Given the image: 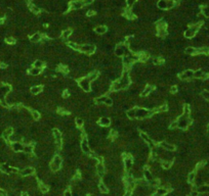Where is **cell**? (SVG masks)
Listing matches in <instances>:
<instances>
[{
	"label": "cell",
	"mask_w": 209,
	"mask_h": 196,
	"mask_svg": "<svg viewBox=\"0 0 209 196\" xmlns=\"http://www.w3.org/2000/svg\"><path fill=\"white\" fill-rule=\"evenodd\" d=\"M86 14H87V16H94L97 14V12L94 11V10H92V9H89Z\"/></svg>",
	"instance_id": "obj_51"
},
{
	"label": "cell",
	"mask_w": 209,
	"mask_h": 196,
	"mask_svg": "<svg viewBox=\"0 0 209 196\" xmlns=\"http://www.w3.org/2000/svg\"><path fill=\"white\" fill-rule=\"evenodd\" d=\"M72 36V30L71 29H67V30H65L63 33H61V39L64 40V41H68L69 40V38Z\"/></svg>",
	"instance_id": "obj_19"
},
{
	"label": "cell",
	"mask_w": 209,
	"mask_h": 196,
	"mask_svg": "<svg viewBox=\"0 0 209 196\" xmlns=\"http://www.w3.org/2000/svg\"><path fill=\"white\" fill-rule=\"evenodd\" d=\"M160 146L162 147L163 149H165V150H167V151H174L175 150V146L173 145V144H169V143H167V142H165V141H163V142H161L160 143Z\"/></svg>",
	"instance_id": "obj_15"
},
{
	"label": "cell",
	"mask_w": 209,
	"mask_h": 196,
	"mask_svg": "<svg viewBox=\"0 0 209 196\" xmlns=\"http://www.w3.org/2000/svg\"><path fill=\"white\" fill-rule=\"evenodd\" d=\"M29 8H30V10L33 12L34 14H39V13L41 12V8H40L38 5L34 4V3L29 4Z\"/></svg>",
	"instance_id": "obj_22"
},
{
	"label": "cell",
	"mask_w": 209,
	"mask_h": 196,
	"mask_svg": "<svg viewBox=\"0 0 209 196\" xmlns=\"http://www.w3.org/2000/svg\"><path fill=\"white\" fill-rule=\"evenodd\" d=\"M98 124L100 127H103V128H108L111 125L110 118H108V117H101V118L98 120Z\"/></svg>",
	"instance_id": "obj_13"
},
{
	"label": "cell",
	"mask_w": 209,
	"mask_h": 196,
	"mask_svg": "<svg viewBox=\"0 0 209 196\" xmlns=\"http://www.w3.org/2000/svg\"><path fill=\"white\" fill-rule=\"evenodd\" d=\"M23 196H28V195H27V194H26V193H24V194H23Z\"/></svg>",
	"instance_id": "obj_56"
},
{
	"label": "cell",
	"mask_w": 209,
	"mask_h": 196,
	"mask_svg": "<svg viewBox=\"0 0 209 196\" xmlns=\"http://www.w3.org/2000/svg\"><path fill=\"white\" fill-rule=\"evenodd\" d=\"M91 81L88 79V77L87 76H84V77H82V78H80L79 80H78V85L79 87L84 91V92H89V91H91Z\"/></svg>",
	"instance_id": "obj_4"
},
{
	"label": "cell",
	"mask_w": 209,
	"mask_h": 196,
	"mask_svg": "<svg viewBox=\"0 0 209 196\" xmlns=\"http://www.w3.org/2000/svg\"><path fill=\"white\" fill-rule=\"evenodd\" d=\"M82 1H83L84 5H89V4H91V3L94 2V0H82Z\"/></svg>",
	"instance_id": "obj_53"
},
{
	"label": "cell",
	"mask_w": 209,
	"mask_h": 196,
	"mask_svg": "<svg viewBox=\"0 0 209 196\" xmlns=\"http://www.w3.org/2000/svg\"><path fill=\"white\" fill-rule=\"evenodd\" d=\"M33 66L43 70V69L45 68V63H44L42 60H40V59H36V60L34 61V63H33Z\"/></svg>",
	"instance_id": "obj_32"
},
{
	"label": "cell",
	"mask_w": 209,
	"mask_h": 196,
	"mask_svg": "<svg viewBox=\"0 0 209 196\" xmlns=\"http://www.w3.org/2000/svg\"><path fill=\"white\" fill-rule=\"evenodd\" d=\"M153 89H154V87L152 85H146V87L144 88V90H143L142 93H140V96H142V97H147L149 94L152 93Z\"/></svg>",
	"instance_id": "obj_14"
},
{
	"label": "cell",
	"mask_w": 209,
	"mask_h": 196,
	"mask_svg": "<svg viewBox=\"0 0 209 196\" xmlns=\"http://www.w3.org/2000/svg\"><path fill=\"white\" fill-rule=\"evenodd\" d=\"M3 138L5 139V140H9V138L12 136V128H8V129H6L4 132H3Z\"/></svg>",
	"instance_id": "obj_28"
},
{
	"label": "cell",
	"mask_w": 209,
	"mask_h": 196,
	"mask_svg": "<svg viewBox=\"0 0 209 196\" xmlns=\"http://www.w3.org/2000/svg\"><path fill=\"white\" fill-rule=\"evenodd\" d=\"M29 73H30L31 76H39L40 74L42 73V70H41V69H38V68H35V66H33L32 69L29 70Z\"/></svg>",
	"instance_id": "obj_27"
},
{
	"label": "cell",
	"mask_w": 209,
	"mask_h": 196,
	"mask_svg": "<svg viewBox=\"0 0 209 196\" xmlns=\"http://www.w3.org/2000/svg\"><path fill=\"white\" fill-rule=\"evenodd\" d=\"M201 96L202 98L204 99V100H206V101H209V90H206V89H204L202 92H201Z\"/></svg>",
	"instance_id": "obj_38"
},
{
	"label": "cell",
	"mask_w": 209,
	"mask_h": 196,
	"mask_svg": "<svg viewBox=\"0 0 209 196\" xmlns=\"http://www.w3.org/2000/svg\"><path fill=\"white\" fill-rule=\"evenodd\" d=\"M169 129H170V130H175V129H177V120H175V121H173V122L170 123Z\"/></svg>",
	"instance_id": "obj_47"
},
{
	"label": "cell",
	"mask_w": 209,
	"mask_h": 196,
	"mask_svg": "<svg viewBox=\"0 0 209 196\" xmlns=\"http://www.w3.org/2000/svg\"><path fill=\"white\" fill-rule=\"evenodd\" d=\"M201 26L202 24L201 23H195V24H191L184 32V37L188 38V39H193L195 38V36L197 35V33L199 32V30L201 29Z\"/></svg>",
	"instance_id": "obj_1"
},
{
	"label": "cell",
	"mask_w": 209,
	"mask_h": 196,
	"mask_svg": "<svg viewBox=\"0 0 209 196\" xmlns=\"http://www.w3.org/2000/svg\"><path fill=\"white\" fill-rule=\"evenodd\" d=\"M98 76H99V74H98V71H93V72H91V73H89L88 75H87L88 79H89L91 82L97 81V79L98 78Z\"/></svg>",
	"instance_id": "obj_25"
},
{
	"label": "cell",
	"mask_w": 209,
	"mask_h": 196,
	"mask_svg": "<svg viewBox=\"0 0 209 196\" xmlns=\"http://www.w3.org/2000/svg\"><path fill=\"white\" fill-rule=\"evenodd\" d=\"M178 91V87L176 85H173L170 87V93H172V94H175L176 92Z\"/></svg>",
	"instance_id": "obj_48"
},
{
	"label": "cell",
	"mask_w": 209,
	"mask_h": 196,
	"mask_svg": "<svg viewBox=\"0 0 209 196\" xmlns=\"http://www.w3.org/2000/svg\"><path fill=\"white\" fill-rule=\"evenodd\" d=\"M126 115H127L130 120H135V119H136V117H135V107L127 110V111H126Z\"/></svg>",
	"instance_id": "obj_29"
},
{
	"label": "cell",
	"mask_w": 209,
	"mask_h": 196,
	"mask_svg": "<svg viewBox=\"0 0 209 196\" xmlns=\"http://www.w3.org/2000/svg\"><path fill=\"white\" fill-rule=\"evenodd\" d=\"M192 124V119L190 117H185L184 114H182L178 119H177V129L180 130H187L190 125Z\"/></svg>",
	"instance_id": "obj_2"
},
{
	"label": "cell",
	"mask_w": 209,
	"mask_h": 196,
	"mask_svg": "<svg viewBox=\"0 0 209 196\" xmlns=\"http://www.w3.org/2000/svg\"><path fill=\"white\" fill-rule=\"evenodd\" d=\"M145 176H146V178H147L148 181H151V178H152V175H151V173L149 172V170H145Z\"/></svg>",
	"instance_id": "obj_50"
},
{
	"label": "cell",
	"mask_w": 209,
	"mask_h": 196,
	"mask_svg": "<svg viewBox=\"0 0 209 196\" xmlns=\"http://www.w3.org/2000/svg\"><path fill=\"white\" fill-rule=\"evenodd\" d=\"M24 152H26V153L29 154V155L33 154V152H34V147H33V145H31V144H29V145H24Z\"/></svg>",
	"instance_id": "obj_30"
},
{
	"label": "cell",
	"mask_w": 209,
	"mask_h": 196,
	"mask_svg": "<svg viewBox=\"0 0 209 196\" xmlns=\"http://www.w3.org/2000/svg\"><path fill=\"white\" fill-rule=\"evenodd\" d=\"M123 161H124V166H125V169L126 170H129L132 168L133 166V159L131 157L130 154H123Z\"/></svg>",
	"instance_id": "obj_11"
},
{
	"label": "cell",
	"mask_w": 209,
	"mask_h": 196,
	"mask_svg": "<svg viewBox=\"0 0 209 196\" xmlns=\"http://www.w3.org/2000/svg\"><path fill=\"white\" fill-rule=\"evenodd\" d=\"M12 149L15 151V152H21V151H24V144L21 143V142H13L12 144Z\"/></svg>",
	"instance_id": "obj_16"
},
{
	"label": "cell",
	"mask_w": 209,
	"mask_h": 196,
	"mask_svg": "<svg viewBox=\"0 0 209 196\" xmlns=\"http://www.w3.org/2000/svg\"><path fill=\"white\" fill-rule=\"evenodd\" d=\"M98 188H99V190L101 191V192H105V193H107L108 192V188L106 187V185L104 183H99L98 185Z\"/></svg>",
	"instance_id": "obj_44"
},
{
	"label": "cell",
	"mask_w": 209,
	"mask_h": 196,
	"mask_svg": "<svg viewBox=\"0 0 209 196\" xmlns=\"http://www.w3.org/2000/svg\"><path fill=\"white\" fill-rule=\"evenodd\" d=\"M167 1V9H171L176 5L175 0H166Z\"/></svg>",
	"instance_id": "obj_41"
},
{
	"label": "cell",
	"mask_w": 209,
	"mask_h": 196,
	"mask_svg": "<svg viewBox=\"0 0 209 196\" xmlns=\"http://www.w3.org/2000/svg\"><path fill=\"white\" fill-rule=\"evenodd\" d=\"M184 52L188 55H195V54H198V49L196 47H193V46H189V47L185 48Z\"/></svg>",
	"instance_id": "obj_23"
},
{
	"label": "cell",
	"mask_w": 209,
	"mask_h": 196,
	"mask_svg": "<svg viewBox=\"0 0 209 196\" xmlns=\"http://www.w3.org/2000/svg\"><path fill=\"white\" fill-rule=\"evenodd\" d=\"M42 37H43V35H41L40 33H34L32 36L30 37V40L32 42H34V43H38V42L42 41Z\"/></svg>",
	"instance_id": "obj_20"
},
{
	"label": "cell",
	"mask_w": 209,
	"mask_h": 196,
	"mask_svg": "<svg viewBox=\"0 0 209 196\" xmlns=\"http://www.w3.org/2000/svg\"><path fill=\"white\" fill-rule=\"evenodd\" d=\"M107 31H108V28L106 26H98L94 28V32L98 35H104L107 33Z\"/></svg>",
	"instance_id": "obj_18"
},
{
	"label": "cell",
	"mask_w": 209,
	"mask_h": 196,
	"mask_svg": "<svg viewBox=\"0 0 209 196\" xmlns=\"http://www.w3.org/2000/svg\"><path fill=\"white\" fill-rule=\"evenodd\" d=\"M97 172L99 176H103L105 174V166L103 164V162H98L97 163Z\"/></svg>",
	"instance_id": "obj_26"
},
{
	"label": "cell",
	"mask_w": 209,
	"mask_h": 196,
	"mask_svg": "<svg viewBox=\"0 0 209 196\" xmlns=\"http://www.w3.org/2000/svg\"><path fill=\"white\" fill-rule=\"evenodd\" d=\"M136 2H137V0H126V6H127V8H132Z\"/></svg>",
	"instance_id": "obj_42"
},
{
	"label": "cell",
	"mask_w": 209,
	"mask_h": 196,
	"mask_svg": "<svg viewBox=\"0 0 209 196\" xmlns=\"http://www.w3.org/2000/svg\"><path fill=\"white\" fill-rule=\"evenodd\" d=\"M195 178H196V173L195 172H191L189 175H188V181L190 183H193L195 181Z\"/></svg>",
	"instance_id": "obj_39"
},
{
	"label": "cell",
	"mask_w": 209,
	"mask_h": 196,
	"mask_svg": "<svg viewBox=\"0 0 209 196\" xmlns=\"http://www.w3.org/2000/svg\"><path fill=\"white\" fill-rule=\"evenodd\" d=\"M5 68H6V64L3 62H0V69H5Z\"/></svg>",
	"instance_id": "obj_54"
},
{
	"label": "cell",
	"mask_w": 209,
	"mask_h": 196,
	"mask_svg": "<svg viewBox=\"0 0 209 196\" xmlns=\"http://www.w3.org/2000/svg\"><path fill=\"white\" fill-rule=\"evenodd\" d=\"M63 96H64V98H69V96H70V93H69V91H68V90H64Z\"/></svg>",
	"instance_id": "obj_52"
},
{
	"label": "cell",
	"mask_w": 209,
	"mask_h": 196,
	"mask_svg": "<svg viewBox=\"0 0 209 196\" xmlns=\"http://www.w3.org/2000/svg\"><path fill=\"white\" fill-rule=\"evenodd\" d=\"M115 55L119 58L124 57L127 53H128V49H127V45L125 43H118L115 47Z\"/></svg>",
	"instance_id": "obj_5"
},
{
	"label": "cell",
	"mask_w": 209,
	"mask_h": 196,
	"mask_svg": "<svg viewBox=\"0 0 209 196\" xmlns=\"http://www.w3.org/2000/svg\"><path fill=\"white\" fill-rule=\"evenodd\" d=\"M157 6L161 10H166L167 9V1L166 0H158Z\"/></svg>",
	"instance_id": "obj_24"
},
{
	"label": "cell",
	"mask_w": 209,
	"mask_h": 196,
	"mask_svg": "<svg viewBox=\"0 0 209 196\" xmlns=\"http://www.w3.org/2000/svg\"><path fill=\"white\" fill-rule=\"evenodd\" d=\"M68 46L70 48H72L73 50H75V51H80V47H81V45L78 44V43H76V42H70V43H68Z\"/></svg>",
	"instance_id": "obj_34"
},
{
	"label": "cell",
	"mask_w": 209,
	"mask_h": 196,
	"mask_svg": "<svg viewBox=\"0 0 209 196\" xmlns=\"http://www.w3.org/2000/svg\"><path fill=\"white\" fill-rule=\"evenodd\" d=\"M31 117L33 118L34 121H39V119H40V113H39L38 110L32 109L31 110Z\"/></svg>",
	"instance_id": "obj_36"
},
{
	"label": "cell",
	"mask_w": 209,
	"mask_h": 196,
	"mask_svg": "<svg viewBox=\"0 0 209 196\" xmlns=\"http://www.w3.org/2000/svg\"><path fill=\"white\" fill-rule=\"evenodd\" d=\"M3 22H4V19H0V24H3Z\"/></svg>",
	"instance_id": "obj_55"
},
{
	"label": "cell",
	"mask_w": 209,
	"mask_h": 196,
	"mask_svg": "<svg viewBox=\"0 0 209 196\" xmlns=\"http://www.w3.org/2000/svg\"><path fill=\"white\" fill-rule=\"evenodd\" d=\"M80 51L87 54V55H90V54L95 52V46L92 45V44H83L80 47Z\"/></svg>",
	"instance_id": "obj_10"
},
{
	"label": "cell",
	"mask_w": 209,
	"mask_h": 196,
	"mask_svg": "<svg viewBox=\"0 0 209 196\" xmlns=\"http://www.w3.org/2000/svg\"><path fill=\"white\" fill-rule=\"evenodd\" d=\"M80 147H81V150L83 151V153H85V154H89L90 153V144H89V140L87 139L86 136H82L81 137Z\"/></svg>",
	"instance_id": "obj_8"
},
{
	"label": "cell",
	"mask_w": 209,
	"mask_h": 196,
	"mask_svg": "<svg viewBox=\"0 0 209 196\" xmlns=\"http://www.w3.org/2000/svg\"><path fill=\"white\" fill-rule=\"evenodd\" d=\"M183 114L185 117H190L191 115V107L189 104H184L183 107Z\"/></svg>",
	"instance_id": "obj_35"
},
{
	"label": "cell",
	"mask_w": 209,
	"mask_h": 196,
	"mask_svg": "<svg viewBox=\"0 0 209 196\" xmlns=\"http://www.w3.org/2000/svg\"><path fill=\"white\" fill-rule=\"evenodd\" d=\"M178 78L180 81H188L194 78V71L193 70H185L183 73L178 75Z\"/></svg>",
	"instance_id": "obj_9"
},
{
	"label": "cell",
	"mask_w": 209,
	"mask_h": 196,
	"mask_svg": "<svg viewBox=\"0 0 209 196\" xmlns=\"http://www.w3.org/2000/svg\"><path fill=\"white\" fill-rule=\"evenodd\" d=\"M6 43H8V44H14L15 43V39L14 38H12V37H8V38H6Z\"/></svg>",
	"instance_id": "obj_49"
},
{
	"label": "cell",
	"mask_w": 209,
	"mask_h": 196,
	"mask_svg": "<svg viewBox=\"0 0 209 196\" xmlns=\"http://www.w3.org/2000/svg\"><path fill=\"white\" fill-rule=\"evenodd\" d=\"M201 13L203 14L204 17L209 19V5H204L201 7Z\"/></svg>",
	"instance_id": "obj_31"
},
{
	"label": "cell",
	"mask_w": 209,
	"mask_h": 196,
	"mask_svg": "<svg viewBox=\"0 0 209 196\" xmlns=\"http://www.w3.org/2000/svg\"><path fill=\"white\" fill-rule=\"evenodd\" d=\"M75 124H76V126H77L78 128H82L83 125H84V121H83V119H81V118H77V119L75 120Z\"/></svg>",
	"instance_id": "obj_40"
},
{
	"label": "cell",
	"mask_w": 209,
	"mask_h": 196,
	"mask_svg": "<svg viewBox=\"0 0 209 196\" xmlns=\"http://www.w3.org/2000/svg\"><path fill=\"white\" fill-rule=\"evenodd\" d=\"M39 188H40V190H41L43 193H45V192L48 191V188H47V187H46L43 183H41V182L39 183Z\"/></svg>",
	"instance_id": "obj_45"
},
{
	"label": "cell",
	"mask_w": 209,
	"mask_h": 196,
	"mask_svg": "<svg viewBox=\"0 0 209 196\" xmlns=\"http://www.w3.org/2000/svg\"><path fill=\"white\" fill-rule=\"evenodd\" d=\"M152 115H153L152 110L144 108V107H137V106L135 107V117L138 120H144V119L150 118Z\"/></svg>",
	"instance_id": "obj_3"
},
{
	"label": "cell",
	"mask_w": 209,
	"mask_h": 196,
	"mask_svg": "<svg viewBox=\"0 0 209 196\" xmlns=\"http://www.w3.org/2000/svg\"><path fill=\"white\" fill-rule=\"evenodd\" d=\"M42 90H43V87L41 85H36V86H33L32 88H31V93L32 94H34V95H38V94H40L41 92H42Z\"/></svg>",
	"instance_id": "obj_21"
},
{
	"label": "cell",
	"mask_w": 209,
	"mask_h": 196,
	"mask_svg": "<svg viewBox=\"0 0 209 196\" xmlns=\"http://www.w3.org/2000/svg\"><path fill=\"white\" fill-rule=\"evenodd\" d=\"M69 6H70V9L78 10V9H82L84 7V3L82 0H73L72 2H70Z\"/></svg>",
	"instance_id": "obj_12"
},
{
	"label": "cell",
	"mask_w": 209,
	"mask_h": 196,
	"mask_svg": "<svg viewBox=\"0 0 209 196\" xmlns=\"http://www.w3.org/2000/svg\"><path fill=\"white\" fill-rule=\"evenodd\" d=\"M33 173H34V169H33V168H26V169H24L23 171L21 172L22 176H24V177H26V176H30V175H32Z\"/></svg>",
	"instance_id": "obj_33"
},
{
	"label": "cell",
	"mask_w": 209,
	"mask_h": 196,
	"mask_svg": "<svg viewBox=\"0 0 209 196\" xmlns=\"http://www.w3.org/2000/svg\"><path fill=\"white\" fill-rule=\"evenodd\" d=\"M61 163H63V159H61V157L60 156V155H59V154H55V155L53 156L52 160H51V163H50V169H51V170H52L53 172L59 171V170L61 169Z\"/></svg>",
	"instance_id": "obj_7"
},
{
	"label": "cell",
	"mask_w": 209,
	"mask_h": 196,
	"mask_svg": "<svg viewBox=\"0 0 209 196\" xmlns=\"http://www.w3.org/2000/svg\"><path fill=\"white\" fill-rule=\"evenodd\" d=\"M105 105H107V106H112V105H113V98L107 96L106 101H105Z\"/></svg>",
	"instance_id": "obj_46"
},
{
	"label": "cell",
	"mask_w": 209,
	"mask_h": 196,
	"mask_svg": "<svg viewBox=\"0 0 209 196\" xmlns=\"http://www.w3.org/2000/svg\"><path fill=\"white\" fill-rule=\"evenodd\" d=\"M166 193H167V190H166V189H164V188H159V189L157 190L156 196H163V195H165Z\"/></svg>",
	"instance_id": "obj_43"
},
{
	"label": "cell",
	"mask_w": 209,
	"mask_h": 196,
	"mask_svg": "<svg viewBox=\"0 0 209 196\" xmlns=\"http://www.w3.org/2000/svg\"><path fill=\"white\" fill-rule=\"evenodd\" d=\"M171 161L170 160H162V162H161V166H162V168L163 169H165V170H168V169H170V167H171Z\"/></svg>",
	"instance_id": "obj_37"
},
{
	"label": "cell",
	"mask_w": 209,
	"mask_h": 196,
	"mask_svg": "<svg viewBox=\"0 0 209 196\" xmlns=\"http://www.w3.org/2000/svg\"><path fill=\"white\" fill-rule=\"evenodd\" d=\"M52 135H53V138H54L55 147L58 149H61V146H63V135H61V131L58 130V129H53L52 130Z\"/></svg>",
	"instance_id": "obj_6"
},
{
	"label": "cell",
	"mask_w": 209,
	"mask_h": 196,
	"mask_svg": "<svg viewBox=\"0 0 209 196\" xmlns=\"http://www.w3.org/2000/svg\"><path fill=\"white\" fill-rule=\"evenodd\" d=\"M124 16L125 17H127V19H129V20H134L135 17H136V15H135V13L132 10H131V8H126L125 10H124Z\"/></svg>",
	"instance_id": "obj_17"
}]
</instances>
